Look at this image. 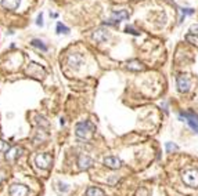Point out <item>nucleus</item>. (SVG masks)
<instances>
[{"label":"nucleus","instance_id":"f257e3e1","mask_svg":"<svg viewBox=\"0 0 198 196\" xmlns=\"http://www.w3.org/2000/svg\"><path fill=\"white\" fill-rule=\"evenodd\" d=\"M93 131H94V124H93L92 121L83 120V121L76 123V127H75L76 137L83 138V140H87V138H90V135L93 134Z\"/></svg>","mask_w":198,"mask_h":196},{"label":"nucleus","instance_id":"f03ea898","mask_svg":"<svg viewBox=\"0 0 198 196\" xmlns=\"http://www.w3.org/2000/svg\"><path fill=\"white\" fill-rule=\"evenodd\" d=\"M181 179L190 188H198V171L194 168H188L181 173Z\"/></svg>","mask_w":198,"mask_h":196},{"label":"nucleus","instance_id":"7ed1b4c3","mask_svg":"<svg viewBox=\"0 0 198 196\" xmlns=\"http://www.w3.org/2000/svg\"><path fill=\"white\" fill-rule=\"evenodd\" d=\"M179 119H180L181 121L186 120L187 123H188V126L198 134V115L197 113H194V112H181L180 115H179Z\"/></svg>","mask_w":198,"mask_h":196},{"label":"nucleus","instance_id":"20e7f679","mask_svg":"<svg viewBox=\"0 0 198 196\" xmlns=\"http://www.w3.org/2000/svg\"><path fill=\"white\" fill-rule=\"evenodd\" d=\"M129 18V13L126 10H115L112 11L111 14V19H108V21H105L104 24L105 25H118L121 21H126V19Z\"/></svg>","mask_w":198,"mask_h":196},{"label":"nucleus","instance_id":"39448f33","mask_svg":"<svg viewBox=\"0 0 198 196\" xmlns=\"http://www.w3.org/2000/svg\"><path fill=\"white\" fill-rule=\"evenodd\" d=\"M176 84H177V90L180 93H188L190 87H191V82L187 75H179L176 79Z\"/></svg>","mask_w":198,"mask_h":196},{"label":"nucleus","instance_id":"423d86ee","mask_svg":"<svg viewBox=\"0 0 198 196\" xmlns=\"http://www.w3.org/2000/svg\"><path fill=\"white\" fill-rule=\"evenodd\" d=\"M10 196H26L29 193V188L22 184H13L9 189Z\"/></svg>","mask_w":198,"mask_h":196},{"label":"nucleus","instance_id":"0eeeda50","mask_svg":"<svg viewBox=\"0 0 198 196\" xmlns=\"http://www.w3.org/2000/svg\"><path fill=\"white\" fill-rule=\"evenodd\" d=\"M22 153H24V149L21 148V146H11V148H9L6 151V160L13 163V162H15Z\"/></svg>","mask_w":198,"mask_h":196},{"label":"nucleus","instance_id":"6e6552de","mask_svg":"<svg viewBox=\"0 0 198 196\" xmlns=\"http://www.w3.org/2000/svg\"><path fill=\"white\" fill-rule=\"evenodd\" d=\"M51 155L50 153H39L35 157V162H36L38 167L40 168H49V166L51 164Z\"/></svg>","mask_w":198,"mask_h":196},{"label":"nucleus","instance_id":"1a4fd4ad","mask_svg":"<svg viewBox=\"0 0 198 196\" xmlns=\"http://www.w3.org/2000/svg\"><path fill=\"white\" fill-rule=\"evenodd\" d=\"M92 37L96 43H104V41H107L109 39V32L107 29H104V28H98V29H96L93 32Z\"/></svg>","mask_w":198,"mask_h":196},{"label":"nucleus","instance_id":"9d476101","mask_svg":"<svg viewBox=\"0 0 198 196\" xmlns=\"http://www.w3.org/2000/svg\"><path fill=\"white\" fill-rule=\"evenodd\" d=\"M82 63H83V57H82V54L75 52V54H69V55H68V65H69L71 68L79 69Z\"/></svg>","mask_w":198,"mask_h":196},{"label":"nucleus","instance_id":"9b49d317","mask_svg":"<svg viewBox=\"0 0 198 196\" xmlns=\"http://www.w3.org/2000/svg\"><path fill=\"white\" fill-rule=\"evenodd\" d=\"M93 164V159L90 156H87V155H81L78 159V167L81 168V170H87V168H90Z\"/></svg>","mask_w":198,"mask_h":196},{"label":"nucleus","instance_id":"f8f14e48","mask_svg":"<svg viewBox=\"0 0 198 196\" xmlns=\"http://www.w3.org/2000/svg\"><path fill=\"white\" fill-rule=\"evenodd\" d=\"M104 164H105L107 167L112 168V170H117V168H119L121 166H122V162H121L118 157L107 156V157H104Z\"/></svg>","mask_w":198,"mask_h":196},{"label":"nucleus","instance_id":"ddd939ff","mask_svg":"<svg viewBox=\"0 0 198 196\" xmlns=\"http://www.w3.org/2000/svg\"><path fill=\"white\" fill-rule=\"evenodd\" d=\"M126 68L129 71H133V72H140V71H144L145 66L143 62H140L139 60H132V61H128L126 63Z\"/></svg>","mask_w":198,"mask_h":196},{"label":"nucleus","instance_id":"4468645a","mask_svg":"<svg viewBox=\"0 0 198 196\" xmlns=\"http://www.w3.org/2000/svg\"><path fill=\"white\" fill-rule=\"evenodd\" d=\"M20 3H21V0H2V6L10 11H14L15 8H18Z\"/></svg>","mask_w":198,"mask_h":196},{"label":"nucleus","instance_id":"2eb2a0df","mask_svg":"<svg viewBox=\"0 0 198 196\" xmlns=\"http://www.w3.org/2000/svg\"><path fill=\"white\" fill-rule=\"evenodd\" d=\"M86 196H104V192L100 189V188L89 186L86 190Z\"/></svg>","mask_w":198,"mask_h":196},{"label":"nucleus","instance_id":"dca6fc26","mask_svg":"<svg viewBox=\"0 0 198 196\" xmlns=\"http://www.w3.org/2000/svg\"><path fill=\"white\" fill-rule=\"evenodd\" d=\"M186 40L188 41V43H191L192 46L198 47V36L194 35V33H188V35H186Z\"/></svg>","mask_w":198,"mask_h":196},{"label":"nucleus","instance_id":"f3484780","mask_svg":"<svg viewBox=\"0 0 198 196\" xmlns=\"http://www.w3.org/2000/svg\"><path fill=\"white\" fill-rule=\"evenodd\" d=\"M31 44L34 47H36V48H40L42 51H47V47L43 44V41L42 40H38V39H34V40L31 41Z\"/></svg>","mask_w":198,"mask_h":196},{"label":"nucleus","instance_id":"a211bd4d","mask_svg":"<svg viewBox=\"0 0 198 196\" xmlns=\"http://www.w3.org/2000/svg\"><path fill=\"white\" fill-rule=\"evenodd\" d=\"M57 33H65V35H67V33H69V28H67L65 25H62L61 22H58V24H57Z\"/></svg>","mask_w":198,"mask_h":196},{"label":"nucleus","instance_id":"6ab92c4d","mask_svg":"<svg viewBox=\"0 0 198 196\" xmlns=\"http://www.w3.org/2000/svg\"><path fill=\"white\" fill-rule=\"evenodd\" d=\"M165 148H166L168 152H172V151H177L179 146L176 145V144H172V142H166L165 144Z\"/></svg>","mask_w":198,"mask_h":196},{"label":"nucleus","instance_id":"aec40b11","mask_svg":"<svg viewBox=\"0 0 198 196\" xmlns=\"http://www.w3.org/2000/svg\"><path fill=\"white\" fill-rule=\"evenodd\" d=\"M125 30H126V33H130V35H134V36H139V35H140L139 30H136L133 26H132V25H128Z\"/></svg>","mask_w":198,"mask_h":196},{"label":"nucleus","instance_id":"412c9836","mask_svg":"<svg viewBox=\"0 0 198 196\" xmlns=\"http://www.w3.org/2000/svg\"><path fill=\"white\" fill-rule=\"evenodd\" d=\"M134 196H148V190L145 188H139Z\"/></svg>","mask_w":198,"mask_h":196},{"label":"nucleus","instance_id":"4be33fe9","mask_svg":"<svg viewBox=\"0 0 198 196\" xmlns=\"http://www.w3.org/2000/svg\"><path fill=\"white\" fill-rule=\"evenodd\" d=\"M180 10H181V13H183V15L184 17H186V15H192V14H194V10H192V8H188V7H187V8H180Z\"/></svg>","mask_w":198,"mask_h":196},{"label":"nucleus","instance_id":"5701e85b","mask_svg":"<svg viewBox=\"0 0 198 196\" xmlns=\"http://www.w3.org/2000/svg\"><path fill=\"white\" fill-rule=\"evenodd\" d=\"M190 32L194 33V35H198V24H194L190 26Z\"/></svg>","mask_w":198,"mask_h":196},{"label":"nucleus","instance_id":"b1692460","mask_svg":"<svg viewBox=\"0 0 198 196\" xmlns=\"http://www.w3.org/2000/svg\"><path fill=\"white\" fill-rule=\"evenodd\" d=\"M6 149H9V145H7V142H4L3 140H0V152H2V151H6Z\"/></svg>","mask_w":198,"mask_h":196},{"label":"nucleus","instance_id":"393cba45","mask_svg":"<svg viewBox=\"0 0 198 196\" xmlns=\"http://www.w3.org/2000/svg\"><path fill=\"white\" fill-rule=\"evenodd\" d=\"M36 25H39V26H43V15L40 14L39 17H38V19H36Z\"/></svg>","mask_w":198,"mask_h":196},{"label":"nucleus","instance_id":"a878e982","mask_svg":"<svg viewBox=\"0 0 198 196\" xmlns=\"http://www.w3.org/2000/svg\"><path fill=\"white\" fill-rule=\"evenodd\" d=\"M162 106H164V110H165V112L168 113V106H166V102H164V104H162Z\"/></svg>","mask_w":198,"mask_h":196}]
</instances>
